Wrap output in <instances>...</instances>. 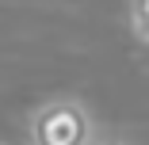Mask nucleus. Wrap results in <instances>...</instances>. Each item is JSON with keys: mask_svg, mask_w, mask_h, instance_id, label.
Returning a JSON list of instances; mask_svg holds the SVG:
<instances>
[{"mask_svg": "<svg viewBox=\"0 0 149 145\" xmlns=\"http://www.w3.org/2000/svg\"><path fill=\"white\" fill-rule=\"evenodd\" d=\"M92 119L77 99H50L31 119V145H88Z\"/></svg>", "mask_w": 149, "mask_h": 145, "instance_id": "1", "label": "nucleus"}, {"mask_svg": "<svg viewBox=\"0 0 149 145\" xmlns=\"http://www.w3.org/2000/svg\"><path fill=\"white\" fill-rule=\"evenodd\" d=\"M130 23H134V35L149 42V0H130Z\"/></svg>", "mask_w": 149, "mask_h": 145, "instance_id": "2", "label": "nucleus"}, {"mask_svg": "<svg viewBox=\"0 0 149 145\" xmlns=\"http://www.w3.org/2000/svg\"><path fill=\"white\" fill-rule=\"evenodd\" d=\"M88 145H126V141H118V137H103V141H88Z\"/></svg>", "mask_w": 149, "mask_h": 145, "instance_id": "3", "label": "nucleus"}]
</instances>
